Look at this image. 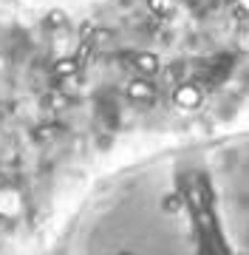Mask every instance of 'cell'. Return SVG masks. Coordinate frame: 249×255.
Instances as JSON below:
<instances>
[{
  "mask_svg": "<svg viewBox=\"0 0 249 255\" xmlns=\"http://www.w3.org/2000/svg\"><path fill=\"white\" fill-rule=\"evenodd\" d=\"M34 255H249V128L116 167Z\"/></svg>",
  "mask_w": 249,
  "mask_h": 255,
  "instance_id": "obj_1",
  "label": "cell"
}]
</instances>
